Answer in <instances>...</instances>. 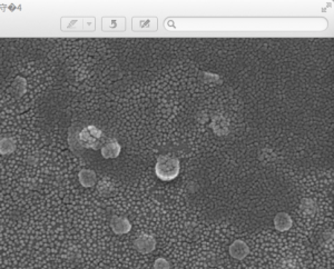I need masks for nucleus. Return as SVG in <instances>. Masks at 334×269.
Returning a JSON list of instances; mask_svg holds the SVG:
<instances>
[{"mask_svg":"<svg viewBox=\"0 0 334 269\" xmlns=\"http://www.w3.org/2000/svg\"><path fill=\"white\" fill-rule=\"evenodd\" d=\"M154 269H171V262L165 258H157L154 262Z\"/></svg>","mask_w":334,"mask_h":269,"instance_id":"nucleus-12","label":"nucleus"},{"mask_svg":"<svg viewBox=\"0 0 334 269\" xmlns=\"http://www.w3.org/2000/svg\"><path fill=\"white\" fill-rule=\"evenodd\" d=\"M16 150V142L11 137L0 138V154L2 155H9Z\"/></svg>","mask_w":334,"mask_h":269,"instance_id":"nucleus-11","label":"nucleus"},{"mask_svg":"<svg viewBox=\"0 0 334 269\" xmlns=\"http://www.w3.org/2000/svg\"><path fill=\"white\" fill-rule=\"evenodd\" d=\"M111 228L116 235H125L132 230V224L124 216H113L111 219Z\"/></svg>","mask_w":334,"mask_h":269,"instance_id":"nucleus-3","label":"nucleus"},{"mask_svg":"<svg viewBox=\"0 0 334 269\" xmlns=\"http://www.w3.org/2000/svg\"><path fill=\"white\" fill-rule=\"evenodd\" d=\"M122 150V147L121 145L117 142H108L106 145H104L102 147V156L106 159H113V158H116L119 156V154H121Z\"/></svg>","mask_w":334,"mask_h":269,"instance_id":"nucleus-10","label":"nucleus"},{"mask_svg":"<svg viewBox=\"0 0 334 269\" xmlns=\"http://www.w3.org/2000/svg\"><path fill=\"white\" fill-rule=\"evenodd\" d=\"M62 29L65 32L84 30V18H63Z\"/></svg>","mask_w":334,"mask_h":269,"instance_id":"nucleus-8","label":"nucleus"},{"mask_svg":"<svg viewBox=\"0 0 334 269\" xmlns=\"http://www.w3.org/2000/svg\"><path fill=\"white\" fill-rule=\"evenodd\" d=\"M293 225L292 217L288 215L285 212H281L276 214V216L274 217V227L277 232H286L290 229Z\"/></svg>","mask_w":334,"mask_h":269,"instance_id":"nucleus-7","label":"nucleus"},{"mask_svg":"<svg viewBox=\"0 0 334 269\" xmlns=\"http://www.w3.org/2000/svg\"><path fill=\"white\" fill-rule=\"evenodd\" d=\"M102 26L105 32H123L126 28V19L115 17L104 18Z\"/></svg>","mask_w":334,"mask_h":269,"instance_id":"nucleus-6","label":"nucleus"},{"mask_svg":"<svg viewBox=\"0 0 334 269\" xmlns=\"http://www.w3.org/2000/svg\"><path fill=\"white\" fill-rule=\"evenodd\" d=\"M250 254V247L243 240H235L230 246V255L236 260H243Z\"/></svg>","mask_w":334,"mask_h":269,"instance_id":"nucleus-4","label":"nucleus"},{"mask_svg":"<svg viewBox=\"0 0 334 269\" xmlns=\"http://www.w3.org/2000/svg\"><path fill=\"white\" fill-rule=\"evenodd\" d=\"M78 179L83 187L89 188L93 187L95 184H96L97 176L96 172L94 170H91V169H83V170L79 172L78 174Z\"/></svg>","mask_w":334,"mask_h":269,"instance_id":"nucleus-9","label":"nucleus"},{"mask_svg":"<svg viewBox=\"0 0 334 269\" xmlns=\"http://www.w3.org/2000/svg\"><path fill=\"white\" fill-rule=\"evenodd\" d=\"M134 248H135L138 252L144 254V255L151 254L152 252L155 250L156 248V239L152 235H148V234H143V235L138 236L135 239V242H134Z\"/></svg>","mask_w":334,"mask_h":269,"instance_id":"nucleus-2","label":"nucleus"},{"mask_svg":"<svg viewBox=\"0 0 334 269\" xmlns=\"http://www.w3.org/2000/svg\"><path fill=\"white\" fill-rule=\"evenodd\" d=\"M179 169H181V165H179L178 159L169 155L159 156L155 165L156 176L164 182L175 179L178 176Z\"/></svg>","mask_w":334,"mask_h":269,"instance_id":"nucleus-1","label":"nucleus"},{"mask_svg":"<svg viewBox=\"0 0 334 269\" xmlns=\"http://www.w3.org/2000/svg\"><path fill=\"white\" fill-rule=\"evenodd\" d=\"M84 30L85 32L95 30V19L94 18H84Z\"/></svg>","mask_w":334,"mask_h":269,"instance_id":"nucleus-13","label":"nucleus"},{"mask_svg":"<svg viewBox=\"0 0 334 269\" xmlns=\"http://www.w3.org/2000/svg\"><path fill=\"white\" fill-rule=\"evenodd\" d=\"M133 29L136 32H155L157 29L156 18H135L133 20Z\"/></svg>","mask_w":334,"mask_h":269,"instance_id":"nucleus-5","label":"nucleus"}]
</instances>
